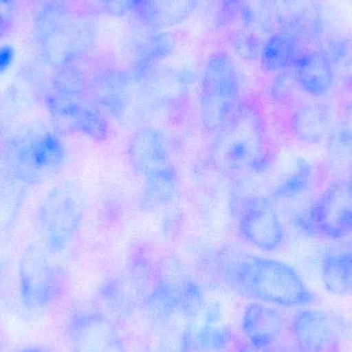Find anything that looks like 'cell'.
<instances>
[{
  "instance_id": "1",
  "label": "cell",
  "mask_w": 352,
  "mask_h": 352,
  "mask_svg": "<svg viewBox=\"0 0 352 352\" xmlns=\"http://www.w3.org/2000/svg\"><path fill=\"white\" fill-rule=\"evenodd\" d=\"M215 264L228 285L264 303L296 308L316 300L297 271L280 261L238 250H223L217 254Z\"/></svg>"
},
{
  "instance_id": "2",
  "label": "cell",
  "mask_w": 352,
  "mask_h": 352,
  "mask_svg": "<svg viewBox=\"0 0 352 352\" xmlns=\"http://www.w3.org/2000/svg\"><path fill=\"white\" fill-rule=\"evenodd\" d=\"M211 159L221 173L230 175L258 173L270 162L266 133L260 111L240 103L229 121L217 132Z\"/></svg>"
},
{
  "instance_id": "3",
  "label": "cell",
  "mask_w": 352,
  "mask_h": 352,
  "mask_svg": "<svg viewBox=\"0 0 352 352\" xmlns=\"http://www.w3.org/2000/svg\"><path fill=\"white\" fill-rule=\"evenodd\" d=\"M33 31L41 55L55 69L82 59L96 41V28L90 19L57 2L41 8Z\"/></svg>"
},
{
  "instance_id": "4",
  "label": "cell",
  "mask_w": 352,
  "mask_h": 352,
  "mask_svg": "<svg viewBox=\"0 0 352 352\" xmlns=\"http://www.w3.org/2000/svg\"><path fill=\"white\" fill-rule=\"evenodd\" d=\"M86 211L82 188L72 182L56 184L39 205L36 225L41 243L52 254L65 250L80 230Z\"/></svg>"
},
{
  "instance_id": "5",
  "label": "cell",
  "mask_w": 352,
  "mask_h": 352,
  "mask_svg": "<svg viewBox=\"0 0 352 352\" xmlns=\"http://www.w3.org/2000/svg\"><path fill=\"white\" fill-rule=\"evenodd\" d=\"M240 82L235 64L225 52L213 54L201 82L200 117L209 132H217L239 107Z\"/></svg>"
},
{
  "instance_id": "6",
  "label": "cell",
  "mask_w": 352,
  "mask_h": 352,
  "mask_svg": "<svg viewBox=\"0 0 352 352\" xmlns=\"http://www.w3.org/2000/svg\"><path fill=\"white\" fill-rule=\"evenodd\" d=\"M66 152L57 133L41 132L16 136L6 151V173L28 184L57 173L65 163Z\"/></svg>"
},
{
  "instance_id": "7",
  "label": "cell",
  "mask_w": 352,
  "mask_h": 352,
  "mask_svg": "<svg viewBox=\"0 0 352 352\" xmlns=\"http://www.w3.org/2000/svg\"><path fill=\"white\" fill-rule=\"evenodd\" d=\"M41 243L31 244L23 252L19 265L23 302L31 309L49 305L61 291L63 273Z\"/></svg>"
},
{
  "instance_id": "8",
  "label": "cell",
  "mask_w": 352,
  "mask_h": 352,
  "mask_svg": "<svg viewBox=\"0 0 352 352\" xmlns=\"http://www.w3.org/2000/svg\"><path fill=\"white\" fill-rule=\"evenodd\" d=\"M306 230L330 239L352 233V184L349 180L332 182L305 217L297 219Z\"/></svg>"
},
{
  "instance_id": "9",
  "label": "cell",
  "mask_w": 352,
  "mask_h": 352,
  "mask_svg": "<svg viewBox=\"0 0 352 352\" xmlns=\"http://www.w3.org/2000/svg\"><path fill=\"white\" fill-rule=\"evenodd\" d=\"M291 330L299 352H337L347 334L342 318L318 309L298 312Z\"/></svg>"
},
{
  "instance_id": "10",
  "label": "cell",
  "mask_w": 352,
  "mask_h": 352,
  "mask_svg": "<svg viewBox=\"0 0 352 352\" xmlns=\"http://www.w3.org/2000/svg\"><path fill=\"white\" fill-rule=\"evenodd\" d=\"M238 228L246 241L264 252L277 250L285 238V226L272 201L262 196L248 197L241 201Z\"/></svg>"
},
{
  "instance_id": "11",
  "label": "cell",
  "mask_w": 352,
  "mask_h": 352,
  "mask_svg": "<svg viewBox=\"0 0 352 352\" xmlns=\"http://www.w3.org/2000/svg\"><path fill=\"white\" fill-rule=\"evenodd\" d=\"M273 19L277 30L307 45L320 38L324 28L320 0H274Z\"/></svg>"
},
{
  "instance_id": "12",
  "label": "cell",
  "mask_w": 352,
  "mask_h": 352,
  "mask_svg": "<svg viewBox=\"0 0 352 352\" xmlns=\"http://www.w3.org/2000/svg\"><path fill=\"white\" fill-rule=\"evenodd\" d=\"M128 162L132 169L144 178L173 168L164 138L154 128L136 130L127 142Z\"/></svg>"
},
{
  "instance_id": "13",
  "label": "cell",
  "mask_w": 352,
  "mask_h": 352,
  "mask_svg": "<svg viewBox=\"0 0 352 352\" xmlns=\"http://www.w3.org/2000/svg\"><path fill=\"white\" fill-rule=\"evenodd\" d=\"M74 352H124L111 320L98 314L84 316L74 327Z\"/></svg>"
},
{
  "instance_id": "14",
  "label": "cell",
  "mask_w": 352,
  "mask_h": 352,
  "mask_svg": "<svg viewBox=\"0 0 352 352\" xmlns=\"http://www.w3.org/2000/svg\"><path fill=\"white\" fill-rule=\"evenodd\" d=\"M285 320L276 308L268 304L254 303L242 316V331L252 344L267 349L276 344L283 334Z\"/></svg>"
},
{
  "instance_id": "15",
  "label": "cell",
  "mask_w": 352,
  "mask_h": 352,
  "mask_svg": "<svg viewBox=\"0 0 352 352\" xmlns=\"http://www.w3.org/2000/svg\"><path fill=\"white\" fill-rule=\"evenodd\" d=\"M292 70L298 87L311 96L326 95L334 84L335 70L333 64L320 50H306Z\"/></svg>"
},
{
  "instance_id": "16",
  "label": "cell",
  "mask_w": 352,
  "mask_h": 352,
  "mask_svg": "<svg viewBox=\"0 0 352 352\" xmlns=\"http://www.w3.org/2000/svg\"><path fill=\"white\" fill-rule=\"evenodd\" d=\"M200 0H138L134 12L148 28H168L190 18Z\"/></svg>"
},
{
  "instance_id": "17",
  "label": "cell",
  "mask_w": 352,
  "mask_h": 352,
  "mask_svg": "<svg viewBox=\"0 0 352 352\" xmlns=\"http://www.w3.org/2000/svg\"><path fill=\"white\" fill-rule=\"evenodd\" d=\"M304 43L293 35L276 30L263 45L261 65L268 72H283L294 67L300 56L306 51Z\"/></svg>"
},
{
  "instance_id": "18",
  "label": "cell",
  "mask_w": 352,
  "mask_h": 352,
  "mask_svg": "<svg viewBox=\"0 0 352 352\" xmlns=\"http://www.w3.org/2000/svg\"><path fill=\"white\" fill-rule=\"evenodd\" d=\"M332 122L329 107L314 103L296 111L292 119V128L302 142L316 144L328 138L332 130Z\"/></svg>"
},
{
  "instance_id": "19",
  "label": "cell",
  "mask_w": 352,
  "mask_h": 352,
  "mask_svg": "<svg viewBox=\"0 0 352 352\" xmlns=\"http://www.w3.org/2000/svg\"><path fill=\"white\" fill-rule=\"evenodd\" d=\"M132 56L140 74H144L155 63L170 55L175 39L167 33L152 29V33L138 35L132 39Z\"/></svg>"
},
{
  "instance_id": "20",
  "label": "cell",
  "mask_w": 352,
  "mask_h": 352,
  "mask_svg": "<svg viewBox=\"0 0 352 352\" xmlns=\"http://www.w3.org/2000/svg\"><path fill=\"white\" fill-rule=\"evenodd\" d=\"M90 84V97L101 107L119 116L125 107L128 78L120 72H102L93 78Z\"/></svg>"
},
{
  "instance_id": "21",
  "label": "cell",
  "mask_w": 352,
  "mask_h": 352,
  "mask_svg": "<svg viewBox=\"0 0 352 352\" xmlns=\"http://www.w3.org/2000/svg\"><path fill=\"white\" fill-rule=\"evenodd\" d=\"M322 280L329 293L352 297V252L327 254L322 260Z\"/></svg>"
},
{
  "instance_id": "22",
  "label": "cell",
  "mask_w": 352,
  "mask_h": 352,
  "mask_svg": "<svg viewBox=\"0 0 352 352\" xmlns=\"http://www.w3.org/2000/svg\"><path fill=\"white\" fill-rule=\"evenodd\" d=\"M29 184L18 176L6 173L0 182V230L14 225L22 208Z\"/></svg>"
},
{
  "instance_id": "23",
  "label": "cell",
  "mask_w": 352,
  "mask_h": 352,
  "mask_svg": "<svg viewBox=\"0 0 352 352\" xmlns=\"http://www.w3.org/2000/svg\"><path fill=\"white\" fill-rule=\"evenodd\" d=\"M175 168L148 176L146 178L140 197V204L144 210H155L173 202L177 186Z\"/></svg>"
},
{
  "instance_id": "24",
  "label": "cell",
  "mask_w": 352,
  "mask_h": 352,
  "mask_svg": "<svg viewBox=\"0 0 352 352\" xmlns=\"http://www.w3.org/2000/svg\"><path fill=\"white\" fill-rule=\"evenodd\" d=\"M328 158L333 168L337 170L352 167V127L349 124H340L331 130L328 135Z\"/></svg>"
},
{
  "instance_id": "25",
  "label": "cell",
  "mask_w": 352,
  "mask_h": 352,
  "mask_svg": "<svg viewBox=\"0 0 352 352\" xmlns=\"http://www.w3.org/2000/svg\"><path fill=\"white\" fill-rule=\"evenodd\" d=\"M311 177V168L306 161L299 160L291 175L275 190L274 200L293 199L307 190Z\"/></svg>"
},
{
  "instance_id": "26",
  "label": "cell",
  "mask_w": 352,
  "mask_h": 352,
  "mask_svg": "<svg viewBox=\"0 0 352 352\" xmlns=\"http://www.w3.org/2000/svg\"><path fill=\"white\" fill-rule=\"evenodd\" d=\"M138 0H93L94 6L103 14L123 16L134 10Z\"/></svg>"
},
{
  "instance_id": "27",
  "label": "cell",
  "mask_w": 352,
  "mask_h": 352,
  "mask_svg": "<svg viewBox=\"0 0 352 352\" xmlns=\"http://www.w3.org/2000/svg\"><path fill=\"white\" fill-rule=\"evenodd\" d=\"M14 21V10L12 0H0V38L10 33Z\"/></svg>"
},
{
  "instance_id": "28",
  "label": "cell",
  "mask_w": 352,
  "mask_h": 352,
  "mask_svg": "<svg viewBox=\"0 0 352 352\" xmlns=\"http://www.w3.org/2000/svg\"><path fill=\"white\" fill-rule=\"evenodd\" d=\"M14 60V47L10 45H1L0 47V74L6 72L12 66Z\"/></svg>"
},
{
  "instance_id": "29",
  "label": "cell",
  "mask_w": 352,
  "mask_h": 352,
  "mask_svg": "<svg viewBox=\"0 0 352 352\" xmlns=\"http://www.w3.org/2000/svg\"><path fill=\"white\" fill-rule=\"evenodd\" d=\"M250 0H223V8H227L228 12H235L242 10L246 6H248Z\"/></svg>"
},
{
  "instance_id": "30",
  "label": "cell",
  "mask_w": 352,
  "mask_h": 352,
  "mask_svg": "<svg viewBox=\"0 0 352 352\" xmlns=\"http://www.w3.org/2000/svg\"><path fill=\"white\" fill-rule=\"evenodd\" d=\"M265 352H299L296 347L287 346V345L274 344L272 346L265 349Z\"/></svg>"
},
{
  "instance_id": "31",
  "label": "cell",
  "mask_w": 352,
  "mask_h": 352,
  "mask_svg": "<svg viewBox=\"0 0 352 352\" xmlns=\"http://www.w3.org/2000/svg\"><path fill=\"white\" fill-rule=\"evenodd\" d=\"M237 352H265V349H261V347L256 346V345L252 344V342L248 341V342L244 343L238 349Z\"/></svg>"
},
{
  "instance_id": "32",
  "label": "cell",
  "mask_w": 352,
  "mask_h": 352,
  "mask_svg": "<svg viewBox=\"0 0 352 352\" xmlns=\"http://www.w3.org/2000/svg\"><path fill=\"white\" fill-rule=\"evenodd\" d=\"M22 352H45L43 349H38V347H29V349H24Z\"/></svg>"
},
{
  "instance_id": "33",
  "label": "cell",
  "mask_w": 352,
  "mask_h": 352,
  "mask_svg": "<svg viewBox=\"0 0 352 352\" xmlns=\"http://www.w3.org/2000/svg\"><path fill=\"white\" fill-rule=\"evenodd\" d=\"M349 182L352 184V167L349 169Z\"/></svg>"
},
{
  "instance_id": "34",
  "label": "cell",
  "mask_w": 352,
  "mask_h": 352,
  "mask_svg": "<svg viewBox=\"0 0 352 352\" xmlns=\"http://www.w3.org/2000/svg\"><path fill=\"white\" fill-rule=\"evenodd\" d=\"M349 1H351V2H352V0H349Z\"/></svg>"
}]
</instances>
